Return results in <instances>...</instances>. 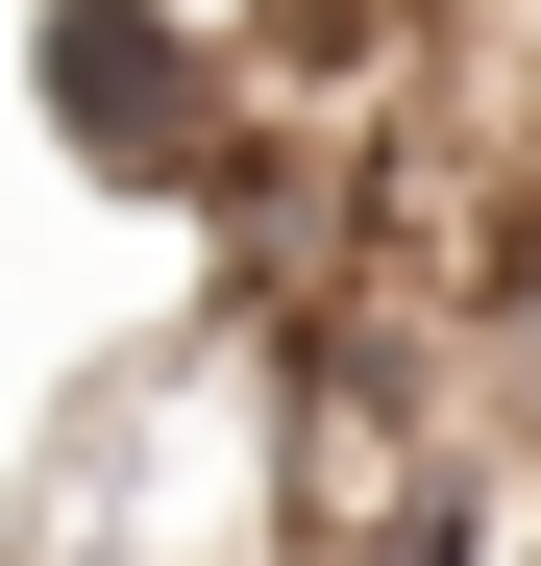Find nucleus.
<instances>
[{
  "instance_id": "1",
  "label": "nucleus",
  "mask_w": 541,
  "mask_h": 566,
  "mask_svg": "<svg viewBox=\"0 0 541 566\" xmlns=\"http://www.w3.org/2000/svg\"><path fill=\"white\" fill-rule=\"evenodd\" d=\"M25 99L148 222H222L246 148H270V74H246V25H198V0H25Z\"/></svg>"
},
{
  "instance_id": "2",
  "label": "nucleus",
  "mask_w": 541,
  "mask_h": 566,
  "mask_svg": "<svg viewBox=\"0 0 541 566\" xmlns=\"http://www.w3.org/2000/svg\"><path fill=\"white\" fill-rule=\"evenodd\" d=\"M443 395H468V419H492V443L541 468V172L492 198V247L443 271Z\"/></svg>"
}]
</instances>
